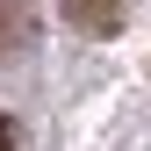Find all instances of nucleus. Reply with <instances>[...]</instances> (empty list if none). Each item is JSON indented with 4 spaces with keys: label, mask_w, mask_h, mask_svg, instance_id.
Listing matches in <instances>:
<instances>
[{
    "label": "nucleus",
    "mask_w": 151,
    "mask_h": 151,
    "mask_svg": "<svg viewBox=\"0 0 151 151\" xmlns=\"http://www.w3.org/2000/svg\"><path fill=\"white\" fill-rule=\"evenodd\" d=\"M58 14L79 36H115L122 29V0H58Z\"/></svg>",
    "instance_id": "1"
},
{
    "label": "nucleus",
    "mask_w": 151,
    "mask_h": 151,
    "mask_svg": "<svg viewBox=\"0 0 151 151\" xmlns=\"http://www.w3.org/2000/svg\"><path fill=\"white\" fill-rule=\"evenodd\" d=\"M29 36H36V7H29V0H0V65L22 58Z\"/></svg>",
    "instance_id": "2"
},
{
    "label": "nucleus",
    "mask_w": 151,
    "mask_h": 151,
    "mask_svg": "<svg viewBox=\"0 0 151 151\" xmlns=\"http://www.w3.org/2000/svg\"><path fill=\"white\" fill-rule=\"evenodd\" d=\"M0 151H14V122L7 115H0Z\"/></svg>",
    "instance_id": "3"
}]
</instances>
